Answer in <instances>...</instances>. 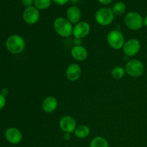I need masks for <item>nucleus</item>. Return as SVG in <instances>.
<instances>
[{
	"instance_id": "obj_1",
	"label": "nucleus",
	"mask_w": 147,
	"mask_h": 147,
	"mask_svg": "<svg viewBox=\"0 0 147 147\" xmlns=\"http://www.w3.org/2000/svg\"><path fill=\"white\" fill-rule=\"evenodd\" d=\"M5 46L9 53L13 55H19L24 50L25 40L20 34H11L6 40Z\"/></svg>"
},
{
	"instance_id": "obj_2",
	"label": "nucleus",
	"mask_w": 147,
	"mask_h": 147,
	"mask_svg": "<svg viewBox=\"0 0 147 147\" xmlns=\"http://www.w3.org/2000/svg\"><path fill=\"white\" fill-rule=\"evenodd\" d=\"M53 28L55 32L62 37H68L73 35V24L65 17H59L54 20Z\"/></svg>"
},
{
	"instance_id": "obj_3",
	"label": "nucleus",
	"mask_w": 147,
	"mask_h": 147,
	"mask_svg": "<svg viewBox=\"0 0 147 147\" xmlns=\"http://www.w3.org/2000/svg\"><path fill=\"white\" fill-rule=\"evenodd\" d=\"M114 13L112 9L103 7L96 11L95 14V20L101 26L110 25L114 20Z\"/></svg>"
},
{
	"instance_id": "obj_4",
	"label": "nucleus",
	"mask_w": 147,
	"mask_h": 147,
	"mask_svg": "<svg viewBox=\"0 0 147 147\" xmlns=\"http://www.w3.org/2000/svg\"><path fill=\"white\" fill-rule=\"evenodd\" d=\"M126 74L133 78H139L144 75L145 67L144 63L138 59H131L125 65Z\"/></svg>"
},
{
	"instance_id": "obj_5",
	"label": "nucleus",
	"mask_w": 147,
	"mask_h": 147,
	"mask_svg": "<svg viewBox=\"0 0 147 147\" xmlns=\"http://www.w3.org/2000/svg\"><path fill=\"white\" fill-rule=\"evenodd\" d=\"M124 23L129 30L136 31L144 26V18L136 11H130L126 14Z\"/></svg>"
},
{
	"instance_id": "obj_6",
	"label": "nucleus",
	"mask_w": 147,
	"mask_h": 147,
	"mask_svg": "<svg viewBox=\"0 0 147 147\" xmlns=\"http://www.w3.org/2000/svg\"><path fill=\"white\" fill-rule=\"evenodd\" d=\"M125 37L123 33L119 30H113L109 32L107 35V42L111 48L120 50L123 48L125 44Z\"/></svg>"
},
{
	"instance_id": "obj_7",
	"label": "nucleus",
	"mask_w": 147,
	"mask_h": 147,
	"mask_svg": "<svg viewBox=\"0 0 147 147\" xmlns=\"http://www.w3.org/2000/svg\"><path fill=\"white\" fill-rule=\"evenodd\" d=\"M123 52L127 57H134L139 53L141 50V43L139 40L131 38L126 40L123 47Z\"/></svg>"
},
{
	"instance_id": "obj_8",
	"label": "nucleus",
	"mask_w": 147,
	"mask_h": 147,
	"mask_svg": "<svg viewBox=\"0 0 147 147\" xmlns=\"http://www.w3.org/2000/svg\"><path fill=\"white\" fill-rule=\"evenodd\" d=\"M40 17V10L37 9L34 6L27 7L24 9L22 13V19L24 22L32 25L39 21Z\"/></svg>"
},
{
	"instance_id": "obj_9",
	"label": "nucleus",
	"mask_w": 147,
	"mask_h": 147,
	"mask_svg": "<svg viewBox=\"0 0 147 147\" xmlns=\"http://www.w3.org/2000/svg\"><path fill=\"white\" fill-rule=\"evenodd\" d=\"M90 32V25L88 22L85 21H80V22L75 24L73 27V35L75 39L82 40L87 37Z\"/></svg>"
},
{
	"instance_id": "obj_10",
	"label": "nucleus",
	"mask_w": 147,
	"mask_h": 147,
	"mask_svg": "<svg viewBox=\"0 0 147 147\" xmlns=\"http://www.w3.org/2000/svg\"><path fill=\"white\" fill-rule=\"evenodd\" d=\"M4 137L9 144L13 145L19 144L22 141L23 135L20 129L15 127L8 128L5 131Z\"/></svg>"
},
{
	"instance_id": "obj_11",
	"label": "nucleus",
	"mask_w": 147,
	"mask_h": 147,
	"mask_svg": "<svg viewBox=\"0 0 147 147\" xmlns=\"http://www.w3.org/2000/svg\"><path fill=\"white\" fill-rule=\"evenodd\" d=\"M59 126L64 133H74L77 128V123L74 118L70 116H64L60 119Z\"/></svg>"
},
{
	"instance_id": "obj_12",
	"label": "nucleus",
	"mask_w": 147,
	"mask_h": 147,
	"mask_svg": "<svg viewBox=\"0 0 147 147\" xmlns=\"http://www.w3.org/2000/svg\"><path fill=\"white\" fill-rule=\"evenodd\" d=\"M81 67L78 63H71L67 66L65 70V76L68 80L76 82L79 80L81 76Z\"/></svg>"
},
{
	"instance_id": "obj_13",
	"label": "nucleus",
	"mask_w": 147,
	"mask_h": 147,
	"mask_svg": "<svg viewBox=\"0 0 147 147\" xmlns=\"http://www.w3.org/2000/svg\"><path fill=\"white\" fill-rule=\"evenodd\" d=\"M58 106V100L55 96H49L43 100L42 103V109L47 113H51L55 111Z\"/></svg>"
},
{
	"instance_id": "obj_14",
	"label": "nucleus",
	"mask_w": 147,
	"mask_h": 147,
	"mask_svg": "<svg viewBox=\"0 0 147 147\" xmlns=\"http://www.w3.org/2000/svg\"><path fill=\"white\" fill-rule=\"evenodd\" d=\"M72 57L76 61H84L88 56L87 49L83 45H75L70 51Z\"/></svg>"
},
{
	"instance_id": "obj_15",
	"label": "nucleus",
	"mask_w": 147,
	"mask_h": 147,
	"mask_svg": "<svg viewBox=\"0 0 147 147\" xmlns=\"http://www.w3.org/2000/svg\"><path fill=\"white\" fill-rule=\"evenodd\" d=\"M81 11L77 6H71L66 11V18L72 23L76 24L80 22L81 19Z\"/></svg>"
},
{
	"instance_id": "obj_16",
	"label": "nucleus",
	"mask_w": 147,
	"mask_h": 147,
	"mask_svg": "<svg viewBox=\"0 0 147 147\" xmlns=\"http://www.w3.org/2000/svg\"><path fill=\"white\" fill-rule=\"evenodd\" d=\"M90 128H89V126H86V125H80V126H77V128H76L74 131V134L76 137L80 139L87 138L90 135Z\"/></svg>"
},
{
	"instance_id": "obj_17",
	"label": "nucleus",
	"mask_w": 147,
	"mask_h": 147,
	"mask_svg": "<svg viewBox=\"0 0 147 147\" xmlns=\"http://www.w3.org/2000/svg\"><path fill=\"white\" fill-rule=\"evenodd\" d=\"M89 147H109V144L104 137L99 136L92 139Z\"/></svg>"
},
{
	"instance_id": "obj_18",
	"label": "nucleus",
	"mask_w": 147,
	"mask_h": 147,
	"mask_svg": "<svg viewBox=\"0 0 147 147\" xmlns=\"http://www.w3.org/2000/svg\"><path fill=\"white\" fill-rule=\"evenodd\" d=\"M125 67L121 66H116L111 70V76L115 80H121L126 75Z\"/></svg>"
},
{
	"instance_id": "obj_19",
	"label": "nucleus",
	"mask_w": 147,
	"mask_h": 147,
	"mask_svg": "<svg viewBox=\"0 0 147 147\" xmlns=\"http://www.w3.org/2000/svg\"><path fill=\"white\" fill-rule=\"evenodd\" d=\"M112 10L116 15H121L126 11V6L123 1H117L113 4Z\"/></svg>"
},
{
	"instance_id": "obj_20",
	"label": "nucleus",
	"mask_w": 147,
	"mask_h": 147,
	"mask_svg": "<svg viewBox=\"0 0 147 147\" xmlns=\"http://www.w3.org/2000/svg\"><path fill=\"white\" fill-rule=\"evenodd\" d=\"M52 0H34V5L38 10H45L51 6Z\"/></svg>"
},
{
	"instance_id": "obj_21",
	"label": "nucleus",
	"mask_w": 147,
	"mask_h": 147,
	"mask_svg": "<svg viewBox=\"0 0 147 147\" xmlns=\"http://www.w3.org/2000/svg\"><path fill=\"white\" fill-rule=\"evenodd\" d=\"M6 103H7L6 96H4V95H2L0 93V111L2 110V109L5 107Z\"/></svg>"
},
{
	"instance_id": "obj_22",
	"label": "nucleus",
	"mask_w": 147,
	"mask_h": 147,
	"mask_svg": "<svg viewBox=\"0 0 147 147\" xmlns=\"http://www.w3.org/2000/svg\"><path fill=\"white\" fill-rule=\"evenodd\" d=\"M34 1V0H22V4L23 6H24L27 8V7H30L33 6Z\"/></svg>"
},
{
	"instance_id": "obj_23",
	"label": "nucleus",
	"mask_w": 147,
	"mask_h": 147,
	"mask_svg": "<svg viewBox=\"0 0 147 147\" xmlns=\"http://www.w3.org/2000/svg\"><path fill=\"white\" fill-rule=\"evenodd\" d=\"M55 4H57V5H60V6H63V5H65L66 4H67L70 0H52Z\"/></svg>"
},
{
	"instance_id": "obj_24",
	"label": "nucleus",
	"mask_w": 147,
	"mask_h": 147,
	"mask_svg": "<svg viewBox=\"0 0 147 147\" xmlns=\"http://www.w3.org/2000/svg\"><path fill=\"white\" fill-rule=\"evenodd\" d=\"M113 1V0H98V1L103 5H109V4H111Z\"/></svg>"
},
{
	"instance_id": "obj_25",
	"label": "nucleus",
	"mask_w": 147,
	"mask_h": 147,
	"mask_svg": "<svg viewBox=\"0 0 147 147\" xmlns=\"http://www.w3.org/2000/svg\"><path fill=\"white\" fill-rule=\"evenodd\" d=\"M71 139V134L69 133H64V135H63V139L65 141H69Z\"/></svg>"
},
{
	"instance_id": "obj_26",
	"label": "nucleus",
	"mask_w": 147,
	"mask_h": 147,
	"mask_svg": "<svg viewBox=\"0 0 147 147\" xmlns=\"http://www.w3.org/2000/svg\"><path fill=\"white\" fill-rule=\"evenodd\" d=\"M82 41L80 39H75L74 40V44L75 45H81Z\"/></svg>"
},
{
	"instance_id": "obj_27",
	"label": "nucleus",
	"mask_w": 147,
	"mask_h": 147,
	"mask_svg": "<svg viewBox=\"0 0 147 147\" xmlns=\"http://www.w3.org/2000/svg\"><path fill=\"white\" fill-rule=\"evenodd\" d=\"M1 94H2V95H4V96H7V93H8V90H7V88H4L1 89Z\"/></svg>"
},
{
	"instance_id": "obj_28",
	"label": "nucleus",
	"mask_w": 147,
	"mask_h": 147,
	"mask_svg": "<svg viewBox=\"0 0 147 147\" xmlns=\"http://www.w3.org/2000/svg\"><path fill=\"white\" fill-rule=\"evenodd\" d=\"M144 25L147 27V15L144 18Z\"/></svg>"
},
{
	"instance_id": "obj_29",
	"label": "nucleus",
	"mask_w": 147,
	"mask_h": 147,
	"mask_svg": "<svg viewBox=\"0 0 147 147\" xmlns=\"http://www.w3.org/2000/svg\"><path fill=\"white\" fill-rule=\"evenodd\" d=\"M72 3H74V4H76V3H78V1L80 0H70Z\"/></svg>"
}]
</instances>
